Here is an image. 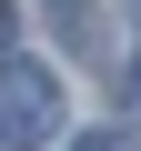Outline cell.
I'll list each match as a JSON object with an SVG mask.
<instances>
[{
	"instance_id": "1",
	"label": "cell",
	"mask_w": 141,
	"mask_h": 151,
	"mask_svg": "<svg viewBox=\"0 0 141 151\" xmlns=\"http://www.w3.org/2000/svg\"><path fill=\"white\" fill-rule=\"evenodd\" d=\"M0 131L10 141H50L60 131V81L30 60H0Z\"/></svg>"
},
{
	"instance_id": "2",
	"label": "cell",
	"mask_w": 141,
	"mask_h": 151,
	"mask_svg": "<svg viewBox=\"0 0 141 151\" xmlns=\"http://www.w3.org/2000/svg\"><path fill=\"white\" fill-rule=\"evenodd\" d=\"M50 20H60V40H70V50H101V20H91V0H50Z\"/></svg>"
},
{
	"instance_id": "3",
	"label": "cell",
	"mask_w": 141,
	"mask_h": 151,
	"mask_svg": "<svg viewBox=\"0 0 141 151\" xmlns=\"http://www.w3.org/2000/svg\"><path fill=\"white\" fill-rule=\"evenodd\" d=\"M70 151H141V141H131V131H81Z\"/></svg>"
},
{
	"instance_id": "4",
	"label": "cell",
	"mask_w": 141,
	"mask_h": 151,
	"mask_svg": "<svg viewBox=\"0 0 141 151\" xmlns=\"http://www.w3.org/2000/svg\"><path fill=\"white\" fill-rule=\"evenodd\" d=\"M10 30H20V20H10V0H0V60H10Z\"/></svg>"
},
{
	"instance_id": "5",
	"label": "cell",
	"mask_w": 141,
	"mask_h": 151,
	"mask_svg": "<svg viewBox=\"0 0 141 151\" xmlns=\"http://www.w3.org/2000/svg\"><path fill=\"white\" fill-rule=\"evenodd\" d=\"M20 151H30V141H20Z\"/></svg>"
}]
</instances>
